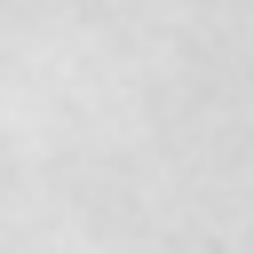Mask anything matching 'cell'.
Instances as JSON below:
<instances>
[]
</instances>
